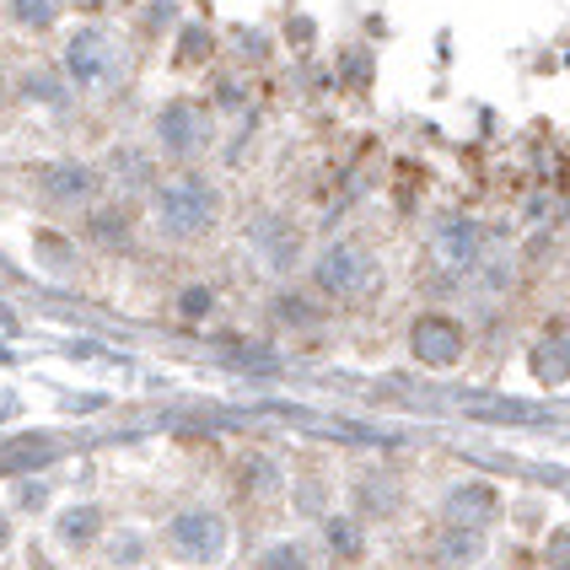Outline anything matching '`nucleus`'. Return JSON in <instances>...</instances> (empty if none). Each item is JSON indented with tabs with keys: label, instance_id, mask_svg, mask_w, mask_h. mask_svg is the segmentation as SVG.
<instances>
[{
	"label": "nucleus",
	"instance_id": "obj_9",
	"mask_svg": "<svg viewBox=\"0 0 570 570\" xmlns=\"http://www.w3.org/2000/svg\"><path fill=\"white\" fill-rule=\"evenodd\" d=\"M248 237H254V248L264 254V264H269L275 275H285V269L296 264V254H302V237H296L285 222H275V216H258Z\"/></svg>",
	"mask_w": 570,
	"mask_h": 570
},
{
	"label": "nucleus",
	"instance_id": "obj_19",
	"mask_svg": "<svg viewBox=\"0 0 570 570\" xmlns=\"http://www.w3.org/2000/svg\"><path fill=\"white\" fill-rule=\"evenodd\" d=\"M92 243H108V248H119L125 243V222L108 210V216H92Z\"/></svg>",
	"mask_w": 570,
	"mask_h": 570
},
{
	"label": "nucleus",
	"instance_id": "obj_12",
	"mask_svg": "<svg viewBox=\"0 0 570 570\" xmlns=\"http://www.w3.org/2000/svg\"><path fill=\"white\" fill-rule=\"evenodd\" d=\"M479 549H484V543H479V533H442V539H436V566H442V570H463V566H474V560H479Z\"/></svg>",
	"mask_w": 570,
	"mask_h": 570
},
{
	"label": "nucleus",
	"instance_id": "obj_4",
	"mask_svg": "<svg viewBox=\"0 0 570 570\" xmlns=\"http://www.w3.org/2000/svg\"><path fill=\"white\" fill-rule=\"evenodd\" d=\"M157 140L173 161L205 157V146H210V114L199 102H189V97H178V102H167L157 114Z\"/></svg>",
	"mask_w": 570,
	"mask_h": 570
},
{
	"label": "nucleus",
	"instance_id": "obj_10",
	"mask_svg": "<svg viewBox=\"0 0 570 570\" xmlns=\"http://www.w3.org/2000/svg\"><path fill=\"white\" fill-rule=\"evenodd\" d=\"M528 366H533V377L543 382V387H560V382H570V334H543V340H533V350H528Z\"/></svg>",
	"mask_w": 570,
	"mask_h": 570
},
{
	"label": "nucleus",
	"instance_id": "obj_17",
	"mask_svg": "<svg viewBox=\"0 0 570 570\" xmlns=\"http://www.w3.org/2000/svg\"><path fill=\"white\" fill-rule=\"evenodd\" d=\"M248 479H254V484H248L254 495H275V490H281V469H275V463H264V458L248 463Z\"/></svg>",
	"mask_w": 570,
	"mask_h": 570
},
{
	"label": "nucleus",
	"instance_id": "obj_7",
	"mask_svg": "<svg viewBox=\"0 0 570 570\" xmlns=\"http://www.w3.org/2000/svg\"><path fill=\"white\" fill-rule=\"evenodd\" d=\"M495 511H501V490L484 484V479H469V484L446 490L442 522H446V533H484L495 522Z\"/></svg>",
	"mask_w": 570,
	"mask_h": 570
},
{
	"label": "nucleus",
	"instance_id": "obj_6",
	"mask_svg": "<svg viewBox=\"0 0 570 570\" xmlns=\"http://www.w3.org/2000/svg\"><path fill=\"white\" fill-rule=\"evenodd\" d=\"M463 328L452 323L446 313H425L410 323V355L420 366H436V372H452L458 361H463Z\"/></svg>",
	"mask_w": 570,
	"mask_h": 570
},
{
	"label": "nucleus",
	"instance_id": "obj_1",
	"mask_svg": "<svg viewBox=\"0 0 570 570\" xmlns=\"http://www.w3.org/2000/svg\"><path fill=\"white\" fill-rule=\"evenodd\" d=\"M222 216V194L199 173H178L157 189V232L167 243H199Z\"/></svg>",
	"mask_w": 570,
	"mask_h": 570
},
{
	"label": "nucleus",
	"instance_id": "obj_21",
	"mask_svg": "<svg viewBox=\"0 0 570 570\" xmlns=\"http://www.w3.org/2000/svg\"><path fill=\"white\" fill-rule=\"evenodd\" d=\"M0 543H6V522H0Z\"/></svg>",
	"mask_w": 570,
	"mask_h": 570
},
{
	"label": "nucleus",
	"instance_id": "obj_2",
	"mask_svg": "<svg viewBox=\"0 0 570 570\" xmlns=\"http://www.w3.org/2000/svg\"><path fill=\"white\" fill-rule=\"evenodd\" d=\"M313 285L334 302H355L377 285V258L366 254L361 243H328L323 254L313 258Z\"/></svg>",
	"mask_w": 570,
	"mask_h": 570
},
{
	"label": "nucleus",
	"instance_id": "obj_20",
	"mask_svg": "<svg viewBox=\"0 0 570 570\" xmlns=\"http://www.w3.org/2000/svg\"><path fill=\"white\" fill-rule=\"evenodd\" d=\"M205 307H210V291H205V285H189V291L178 296V313L184 317H205Z\"/></svg>",
	"mask_w": 570,
	"mask_h": 570
},
{
	"label": "nucleus",
	"instance_id": "obj_15",
	"mask_svg": "<svg viewBox=\"0 0 570 570\" xmlns=\"http://www.w3.org/2000/svg\"><path fill=\"white\" fill-rule=\"evenodd\" d=\"M258 570H307V549L302 543H275L258 554Z\"/></svg>",
	"mask_w": 570,
	"mask_h": 570
},
{
	"label": "nucleus",
	"instance_id": "obj_8",
	"mask_svg": "<svg viewBox=\"0 0 570 570\" xmlns=\"http://www.w3.org/2000/svg\"><path fill=\"white\" fill-rule=\"evenodd\" d=\"M479 248H484V237H479V226L469 216H442L431 226V254L442 258L446 269H458V275L479 264Z\"/></svg>",
	"mask_w": 570,
	"mask_h": 570
},
{
	"label": "nucleus",
	"instance_id": "obj_13",
	"mask_svg": "<svg viewBox=\"0 0 570 570\" xmlns=\"http://www.w3.org/2000/svg\"><path fill=\"white\" fill-rule=\"evenodd\" d=\"M97 522H102V517H97L92 507L65 511V517H60V539H65V543H76V549H81V543L92 539V528H97Z\"/></svg>",
	"mask_w": 570,
	"mask_h": 570
},
{
	"label": "nucleus",
	"instance_id": "obj_14",
	"mask_svg": "<svg viewBox=\"0 0 570 570\" xmlns=\"http://www.w3.org/2000/svg\"><path fill=\"white\" fill-rule=\"evenodd\" d=\"M323 533H328V543H334L340 554H361V549H366V533H361L350 517H328V528H323Z\"/></svg>",
	"mask_w": 570,
	"mask_h": 570
},
{
	"label": "nucleus",
	"instance_id": "obj_5",
	"mask_svg": "<svg viewBox=\"0 0 570 570\" xmlns=\"http://www.w3.org/2000/svg\"><path fill=\"white\" fill-rule=\"evenodd\" d=\"M167 543H173V554H178V560H189V566H210V560H222L226 528H222V517H216V511L194 507V511H178V517H173Z\"/></svg>",
	"mask_w": 570,
	"mask_h": 570
},
{
	"label": "nucleus",
	"instance_id": "obj_16",
	"mask_svg": "<svg viewBox=\"0 0 570 570\" xmlns=\"http://www.w3.org/2000/svg\"><path fill=\"white\" fill-rule=\"evenodd\" d=\"M269 313H281L285 328H302V323H313V302H302V296H281Z\"/></svg>",
	"mask_w": 570,
	"mask_h": 570
},
{
	"label": "nucleus",
	"instance_id": "obj_22",
	"mask_svg": "<svg viewBox=\"0 0 570 570\" xmlns=\"http://www.w3.org/2000/svg\"><path fill=\"white\" fill-rule=\"evenodd\" d=\"M0 97H6V76H0Z\"/></svg>",
	"mask_w": 570,
	"mask_h": 570
},
{
	"label": "nucleus",
	"instance_id": "obj_11",
	"mask_svg": "<svg viewBox=\"0 0 570 570\" xmlns=\"http://www.w3.org/2000/svg\"><path fill=\"white\" fill-rule=\"evenodd\" d=\"M97 178L87 173V167H55L49 173V194L60 199V205H81V199H92Z\"/></svg>",
	"mask_w": 570,
	"mask_h": 570
},
{
	"label": "nucleus",
	"instance_id": "obj_18",
	"mask_svg": "<svg viewBox=\"0 0 570 570\" xmlns=\"http://www.w3.org/2000/svg\"><path fill=\"white\" fill-rule=\"evenodd\" d=\"M543 570H570V528L549 533V549H543Z\"/></svg>",
	"mask_w": 570,
	"mask_h": 570
},
{
	"label": "nucleus",
	"instance_id": "obj_3",
	"mask_svg": "<svg viewBox=\"0 0 570 570\" xmlns=\"http://www.w3.org/2000/svg\"><path fill=\"white\" fill-rule=\"evenodd\" d=\"M65 70L81 87H119L125 55H119V43L102 28H81V32H70V43H65Z\"/></svg>",
	"mask_w": 570,
	"mask_h": 570
}]
</instances>
